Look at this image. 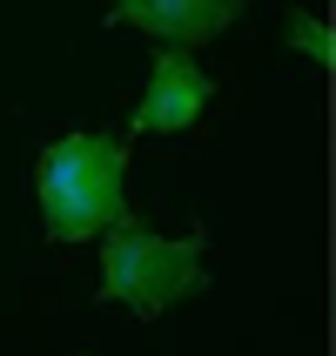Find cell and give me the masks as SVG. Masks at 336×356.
I'll list each match as a JSON object with an SVG mask.
<instances>
[{"instance_id":"1","label":"cell","mask_w":336,"mask_h":356,"mask_svg":"<svg viewBox=\"0 0 336 356\" xmlns=\"http://www.w3.org/2000/svg\"><path fill=\"white\" fill-rule=\"evenodd\" d=\"M128 209V141L121 135H61L40 155V229L74 249L95 242Z\"/></svg>"},{"instance_id":"2","label":"cell","mask_w":336,"mask_h":356,"mask_svg":"<svg viewBox=\"0 0 336 356\" xmlns=\"http://www.w3.org/2000/svg\"><path fill=\"white\" fill-rule=\"evenodd\" d=\"M95 242H101V302H128L148 323L209 289V262H202L209 242L202 236H155L141 216L121 209Z\"/></svg>"},{"instance_id":"3","label":"cell","mask_w":336,"mask_h":356,"mask_svg":"<svg viewBox=\"0 0 336 356\" xmlns=\"http://www.w3.org/2000/svg\"><path fill=\"white\" fill-rule=\"evenodd\" d=\"M209 95H216V81L195 60V47H155L148 95L135 108V135H182V128H195Z\"/></svg>"},{"instance_id":"4","label":"cell","mask_w":336,"mask_h":356,"mask_svg":"<svg viewBox=\"0 0 336 356\" xmlns=\"http://www.w3.org/2000/svg\"><path fill=\"white\" fill-rule=\"evenodd\" d=\"M242 20V0H115L108 27H135L161 47H202Z\"/></svg>"},{"instance_id":"5","label":"cell","mask_w":336,"mask_h":356,"mask_svg":"<svg viewBox=\"0 0 336 356\" xmlns=\"http://www.w3.org/2000/svg\"><path fill=\"white\" fill-rule=\"evenodd\" d=\"M282 40H289L296 54H310V60H330V27H323L317 14H289L282 20Z\"/></svg>"}]
</instances>
